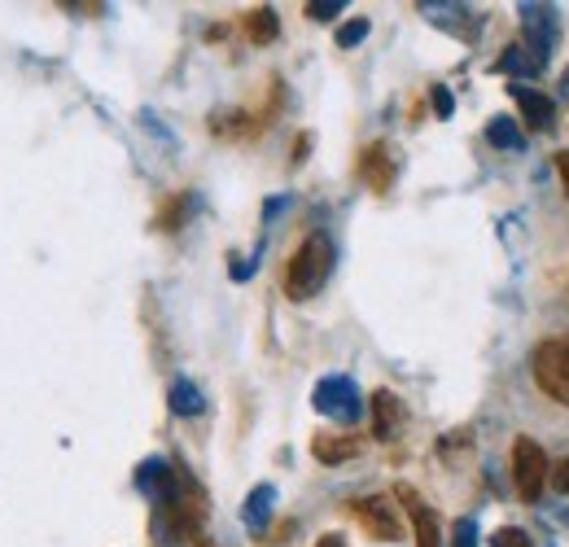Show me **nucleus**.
<instances>
[{"label":"nucleus","mask_w":569,"mask_h":547,"mask_svg":"<svg viewBox=\"0 0 569 547\" xmlns=\"http://www.w3.org/2000/svg\"><path fill=\"white\" fill-rule=\"evenodd\" d=\"M329 272H333V237L329 232H311L293 250V259L284 268V294L293 302H307V298L320 294V285L329 280Z\"/></svg>","instance_id":"obj_1"},{"label":"nucleus","mask_w":569,"mask_h":547,"mask_svg":"<svg viewBox=\"0 0 569 547\" xmlns=\"http://www.w3.org/2000/svg\"><path fill=\"white\" fill-rule=\"evenodd\" d=\"M535 381L548 399L569 408V338H548L535 350Z\"/></svg>","instance_id":"obj_2"},{"label":"nucleus","mask_w":569,"mask_h":547,"mask_svg":"<svg viewBox=\"0 0 569 547\" xmlns=\"http://www.w3.org/2000/svg\"><path fill=\"white\" fill-rule=\"evenodd\" d=\"M512 486L526 504H539L543 486H548V456L535 438H517L512 442Z\"/></svg>","instance_id":"obj_3"},{"label":"nucleus","mask_w":569,"mask_h":547,"mask_svg":"<svg viewBox=\"0 0 569 547\" xmlns=\"http://www.w3.org/2000/svg\"><path fill=\"white\" fill-rule=\"evenodd\" d=\"M351 513H356V521L363 526V535H372V539H381V544H399V539H403V526H399V513H395L390 499H381V495H359L356 504H351Z\"/></svg>","instance_id":"obj_4"},{"label":"nucleus","mask_w":569,"mask_h":547,"mask_svg":"<svg viewBox=\"0 0 569 547\" xmlns=\"http://www.w3.org/2000/svg\"><path fill=\"white\" fill-rule=\"evenodd\" d=\"M316 408L325 411V416H333V420H342V425H351L359 416L356 386H351L347 377H325V381L316 386Z\"/></svg>","instance_id":"obj_5"},{"label":"nucleus","mask_w":569,"mask_h":547,"mask_svg":"<svg viewBox=\"0 0 569 547\" xmlns=\"http://www.w3.org/2000/svg\"><path fill=\"white\" fill-rule=\"evenodd\" d=\"M521 22H526V53L543 67L548 62V49H552V31H557V22H552V13L543 9V4H526L521 9Z\"/></svg>","instance_id":"obj_6"},{"label":"nucleus","mask_w":569,"mask_h":547,"mask_svg":"<svg viewBox=\"0 0 569 547\" xmlns=\"http://www.w3.org/2000/svg\"><path fill=\"white\" fill-rule=\"evenodd\" d=\"M399 499L408 504V513H412V535H417V547H442V521H438V513L421 504V495L412 490V486H399Z\"/></svg>","instance_id":"obj_7"},{"label":"nucleus","mask_w":569,"mask_h":547,"mask_svg":"<svg viewBox=\"0 0 569 547\" xmlns=\"http://www.w3.org/2000/svg\"><path fill=\"white\" fill-rule=\"evenodd\" d=\"M359 176H363V185L372 189V193H386L390 185H395V158H390V145H368L363 153H359Z\"/></svg>","instance_id":"obj_8"},{"label":"nucleus","mask_w":569,"mask_h":547,"mask_svg":"<svg viewBox=\"0 0 569 547\" xmlns=\"http://www.w3.org/2000/svg\"><path fill=\"white\" fill-rule=\"evenodd\" d=\"M403 420H408V408H403V399H399L395 390H377V395H372V434H377L381 442L399 438Z\"/></svg>","instance_id":"obj_9"},{"label":"nucleus","mask_w":569,"mask_h":547,"mask_svg":"<svg viewBox=\"0 0 569 547\" xmlns=\"http://www.w3.org/2000/svg\"><path fill=\"white\" fill-rule=\"evenodd\" d=\"M508 92H512V101H517L526 128H535V132L552 128V97H543V92H535V88H521V83H512Z\"/></svg>","instance_id":"obj_10"},{"label":"nucleus","mask_w":569,"mask_h":547,"mask_svg":"<svg viewBox=\"0 0 569 547\" xmlns=\"http://www.w3.org/2000/svg\"><path fill=\"white\" fill-rule=\"evenodd\" d=\"M359 442L356 434H316L311 438V456L320 460V465H347V460H356L359 456Z\"/></svg>","instance_id":"obj_11"},{"label":"nucleus","mask_w":569,"mask_h":547,"mask_svg":"<svg viewBox=\"0 0 569 547\" xmlns=\"http://www.w3.org/2000/svg\"><path fill=\"white\" fill-rule=\"evenodd\" d=\"M272 499H277L272 486H254V495H250V504H246V526H250V530H263V526H268Z\"/></svg>","instance_id":"obj_12"},{"label":"nucleus","mask_w":569,"mask_h":547,"mask_svg":"<svg viewBox=\"0 0 569 547\" xmlns=\"http://www.w3.org/2000/svg\"><path fill=\"white\" fill-rule=\"evenodd\" d=\"M246 31H250V40H254V44H272V40H277V31H281V22H277V13L263 4V9H254V13L246 18Z\"/></svg>","instance_id":"obj_13"},{"label":"nucleus","mask_w":569,"mask_h":547,"mask_svg":"<svg viewBox=\"0 0 569 547\" xmlns=\"http://www.w3.org/2000/svg\"><path fill=\"white\" fill-rule=\"evenodd\" d=\"M171 411H176V416H198V411H202V395H198L193 381H176V386H171Z\"/></svg>","instance_id":"obj_14"},{"label":"nucleus","mask_w":569,"mask_h":547,"mask_svg":"<svg viewBox=\"0 0 569 547\" xmlns=\"http://www.w3.org/2000/svg\"><path fill=\"white\" fill-rule=\"evenodd\" d=\"M487 140L496 145V149H521V132H517V123H508V119H496L491 128H487Z\"/></svg>","instance_id":"obj_15"},{"label":"nucleus","mask_w":569,"mask_h":547,"mask_svg":"<svg viewBox=\"0 0 569 547\" xmlns=\"http://www.w3.org/2000/svg\"><path fill=\"white\" fill-rule=\"evenodd\" d=\"M184 215H189V198L180 193V198H171V202L158 210V228H167V232H176L180 223H184Z\"/></svg>","instance_id":"obj_16"},{"label":"nucleus","mask_w":569,"mask_h":547,"mask_svg":"<svg viewBox=\"0 0 569 547\" xmlns=\"http://www.w3.org/2000/svg\"><path fill=\"white\" fill-rule=\"evenodd\" d=\"M491 547H535V544H530V535H526V530L503 526V530H496V535H491Z\"/></svg>","instance_id":"obj_17"},{"label":"nucleus","mask_w":569,"mask_h":547,"mask_svg":"<svg viewBox=\"0 0 569 547\" xmlns=\"http://www.w3.org/2000/svg\"><path fill=\"white\" fill-rule=\"evenodd\" d=\"M363 36H368V18H351V22L338 31V44H342V49H356Z\"/></svg>","instance_id":"obj_18"},{"label":"nucleus","mask_w":569,"mask_h":547,"mask_svg":"<svg viewBox=\"0 0 569 547\" xmlns=\"http://www.w3.org/2000/svg\"><path fill=\"white\" fill-rule=\"evenodd\" d=\"M342 9H347L342 0H311V4H307V13H311L316 22H329V18H338Z\"/></svg>","instance_id":"obj_19"},{"label":"nucleus","mask_w":569,"mask_h":547,"mask_svg":"<svg viewBox=\"0 0 569 547\" xmlns=\"http://www.w3.org/2000/svg\"><path fill=\"white\" fill-rule=\"evenodd\" d=\"M548 478H552V490L569 495V460H557V465L548 469Z\"/></svg>","instance_id":"obj_20"},{"label":"nucleus","mask_w":569,"mask_h":547,"mask_svg":"<svg viewBox=\"0 0 569 547\" xmlns=\"http://www.w3.org/2000/svg\"><path fill=\"white\" fill-rule=\"evenodd\" d=\"M451 539H456V547H473V544H478V539H473V521H456Z\"/></svg>","instance_id":"obj_21"},{"label":"nucleus","mask_w":569,"mask_h":547,"mask_svg":"<svg viewBox=\"0 0 569 547\" xmlns=\"http://www.w3.org/2000/svg\"><path fill=\"white\" fill-rule=\"evenodd\" d=\"M433 106H438V119H447L451 115V92L447 88H433Z\"/></svg>","instance_id":"obj_22"},{"label":"nucleus","mask_w":569,"mask_h":547,"mask_svg":"<svg viewBox=\"0 0 569 547\" xmlns=\"http://www.w3.org/2000/svg\"><path fill=\"white\" fill-rule=\"evenodd\" d=\"M557 171H561V189H566V198H569V153L557 158Z\"/></svg>","instance_id":"obj_23"},{"label":"nucleus","mask_w":569,"mask_h":547,"mask_svg":"<svg viewBox=\"0 0 569 547\" xmlns=\"http://www.w3.org/2000/svg\"><path fill=\"white\" fill-rule=\"evenodd\" d=\"M316 547H347V544H342V535H325V539H320Z\"/></svg>","instance_id":"obj_24"}]
</instances>
